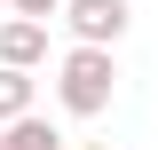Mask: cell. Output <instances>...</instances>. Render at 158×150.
Segmentation results:
<instances>
[{
	"label": "cell",
	"mask_w": 158,
	"mask_h": 150,
	"mask_svg": "<svg viewBox=\"0 0 158 150\" xmlns=\"http://www.w3.org/2000/svg\"><path fill=\"white\" fill-rule=\"evenodd\" d=\"M71 150H111V142H71Z\"/></svg>",
	"instance_id": "obj_7"
},
{
	"label": "cell",
	"mask_w": 158,
	"mask_h": 150,
	"mask_svg": "<svg viewBox=\"0 0 158 150\" xmlns=\"http://www.w3.org/2000/svg\"><path fill=\"white\" fill-rule=\"evenodd\" d=\"M8 8H16V16H40V24H48V16L63 8V0H8Z\"/></svg>",
	"instance_id": "obj_6"
},
{
	"label": "cell",
	"mask_w": 158,
	"mask_h": 150,
	"mask_svg": "<svg viewBox=\"0 0 158 150\" xmlns=\"http://www.w3.org/2000/svg\"><path fill=\"white\" fill-rule=\"evenodd\" d=\"M0 8H8V0H0Z\"/></svg>",
	"instance_id": "obj_8"
},
{
	"label": "cell",
	"mask_w": 158,
	"mask_h": 150,
	"mask_svg": "<svg viewBox=\"0 0 158 150\" xmlns=\"http://www.w3.org/2000/svg\"><path fill=\"white\" fill-rule=\"evenodd\" d=\"M32 87H40L32 71H16V63H0V127H8V119H24V111H32Z\"/></svg>",
	"instance_id": "obj_5"
},
{
	"label": "cell",
	"mask_w": 158,
	"mask_h": 150,
	"mask_svg": "<svg viewBox=\"0 0 158 150\" xmlns=\"http://www.w3.org/2000/svg\"><path fill=\"white\" fill-rule=\"evenodd\" d=\"M0 150H71V142H63L40 111H24V119H8V127H0Z\"/></svg>",
	"instance_id": "obj_4"
},
{
	"label": "cell",
	"mask_w": 158,
	"mask_h": 150,
	"mask_svg": "<svg viewBox=\"0 0 158 150\" xmlns=\"http://www.w3.org/2000/svg\"><path fill=\"white\" fill-rule=\"evenodd\" d=\"M111 95H118V63H111V48H87V40H71L56 56V103L71 119H103L111 111Z\"/></svg>",
	"instance_id": "obj_1"
},
{
	"label": "cell",
	"mask_w": 158,
	"mask_h": 150,
	"mask_svg": "<svg viewBox=\"0 0 158 150\" xmlns=\"http://www.w3.org/2000/svg\"><path fill=\"white\" fill-rule=\"evenodd\" d=\"M63 24H71V40H87V48H118L127 24H135V8H127V0H63Z\"/></svg>",
	"instance_id": "obj_2"
},
{
	"label": "cell",
	"mask_w": 158,
	"mask_h": 150,
	"mask_svg": "<svg viewBox=\"0 0 158 150\" xmlns=\"http://www.w3.org/2000/svg\"><path fill=\"white\" fill-rule=\"evenodd\" d=\"M0 63L40 71V63H48V24H40V16H8V24H0Z\"/></svg>",
	"instance_id": "obj_3"
}]
</instances>
